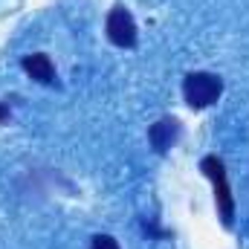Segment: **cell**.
<instances>
[{
	"label": "cell",
	"mask_w": 249,
	"mask_h": 249,
	"mask_svg": "<svg viewBox=\"0 0 249 249\" xmlns=\"http://www.w3.org/2000/svg\"><path fill=\"white\" fill-rule=\"evenodd\" d=\"M220 90H223V84L212 72H191L186 78V84H183L186 102L191 107H209V105H214L217 96H220Z\"/></svg>",
	"instance_id": "6da1fadb"
},
{
	"label": "cell",
	"mask_w": 249,
	"mask_h": 249,
	"mask_svg": "<svg viewBox=\"0 0 249 249\" xmlns=\"http://www.w3.org/2000/svg\"><path fill=\"white\" fill-rule=\"evenodd\" d=\"M203 171H206V177L214 183V197H217L220 217H223V223L229 226V223H232V214H235V203H232V194H229V183H226L223 162H220L217 157H206V160H203Z\"/></svg>",
	"instance_id": "7a4b0ae2"
},
{
	"label": "cell",
	"mask_w": 249,
	"mask_h": 249,
	"mask_svg": "<svg viewBox=\"0 0 249 249\" xmlns=\"http://www.w3.org/2000/svg\"><path fill=\"white\" fill-rule=\"evenodd\" d=\"M107 38L116 47H133L136 44V23H133V18H130L127 9L116 6L107 15Z\"/></svg>",
	"instance_id": "3957f363"
},
{
	"label": "cell",
	"mask_w": 249,
	"mask_h": 249,
	"mask_svg": "<svg viewBox=\"0 0 249 249\" xmlns=\"http://www.w3.org/2000/svg\"><path fill=\"white\" fill-rule=\"evenodd\" d=\"M23 70H26L35 81H41V84H53V81H55V67L50 61V55H44V53L26 55V58H23Z\"/></svg>",
	"instance_id": "277c9868"
},
{
	"label": "cell",
	"mask_w": 249,
	"mask_h": 249,
	"mask_svg": "<svg viewBox=\"0 0 249 249\" xmlns=\"http://www.w3.org/2000/svg\"><path fill=\"white\" fill-rule=\"evenodd\" d=\"M177 133H180V127H177V122L174 119H160V122L151 127V145L160 151V154H165L174 142H177Z\"/></svg>",
	"instance_id": "5b68a950"
},
{
	"label": "cell",
	"mask_w": 249,
	"mask_h": 249,
	"mask_svg": "<svg viewBox=\"0 0 249 249\" xmlns=\"http://www.w3.org/2000/svg\"><path fill=\"white\" fill-rule=\"evenodd\" d=\"M93 249H119V244H116V238H110V235H96V238H93Z\"/></svg>",
	"instance_id": "8992f818"
}]
</instances>
